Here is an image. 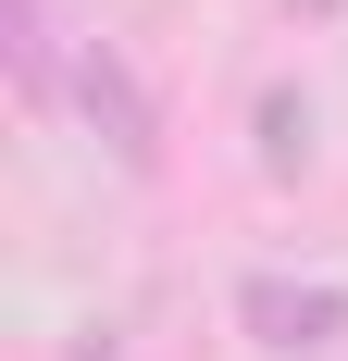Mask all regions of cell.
<instances>
[{
  "instance_id": "3",
  "label": "cell",
  "mask_w": 348,
  "mask_h": 361,
  "mask_svg": "<svg viewBox=\"0 0 348 361\" xmlns=\"http://www.w3.org/2000/svg\"><path fill=\"white\" fill-rule=\"evenodd\" d=\"M0 50H13V100L25 112L75 100V50H63V13H50V0H0Z\"/></svg>"
},
{
  "instance_id": "2",
  "label": "cell",
  "mask_w": 348,
  "mask_h": 361,
  "mask_svg": "<svg viewBox=\"0 0 348 361\" xmlns=\"http://www.w3.org/2000/svg\"><path fill=\"white\" fill-rule=\"evenodd\" d=\"M237 324L261 361H323L348 336V287H323V274H237Z\"/></svg>"
},
{
  "instance_id": "4",
  "label": "cell",
  "mask_w": 348,
  "mask_h": 361,
  "mask_svg": "<svg viewBox=\"0 0 348 361\" xmlns=\"http://www.w3.org/2000/svg\"><path fill=\"white\" fill-rule=\"evenodd\" d=\"M249 125H261V175H311V100H299V87H261V112H249Z\"/></svg>"
},
{
  "instance_id": "1",
  "label": "cell",
  "mask_w": 348,
  "mask_h": 361,
  "mask_svg": "<svg viewBox=\"0 0 348 361\" xmlns=\"http://www.w3.org/2000/svg\"><path fill=\"white\" fill-rule=\"evenodd\" d=\"M75 112H87V137L125 162V175H162V100H149V75L125 63V37H75Z\"/></svg>"
}]
</instances>
